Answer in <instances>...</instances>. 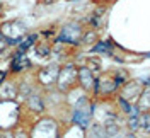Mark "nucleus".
<instances>
[{
	"label": "nucleus",
	"instance_id": "f257e3e1",
	"mask_svg": "<svg viewBox=\"0 0 150 138\" xmlns=\"http://www.w3.org/2000/svg\"><path fill=\"white\" fill-rule=\"evenodd\" d=\"M121 84L116 80V77L112 75V72H101L96 79V91H94L92 97L94 101H109L114 99L118 96Z\"/></svg>",
	"mask_w": 150,
	"mask_h": 138
},
{
	"label": "nucleus",
	"instance_id": "f03ea898",
	"mask_svg": "<svg viewBox=\"0 0 150 138\" xmlns=\"http://www.w3.org/2000/svg\"><path fill=\"white\" fill-rule=\"evenodd\" d=\"M22 118V104L16 99L0 101V130H14Z\"/></svg>",
	"mask_w": 150,
	"mask_h": 138
},
{
	"label": "nucleus",
	"instance_id": "7ed1b4c3",
	"mask_svg": "<svg viewBox=\"0 0 150 138\" xmlns=\"http://www.w3.org/2000/svg\"><path fill=\"white\" fill-rule=\"evenodd\" d=\"M77 85H79V65L74 63V62L60 65V72H58V79H56L55 87L60 92L67 94Z\"/></svg>",
	"mask_w": 150,
	"mask_h": 138
},
{
	"label": "nucleus",
	"instance_id": "20e7f679",
	"mask_svg": "<svg viewBox=\"0 0 150 138\" xmlns=\"http://www.w3.org/2000/svg\"><path fill=\"white\" fill-rule=\"evenodd\" d=\"M58 130H60V125L53 116H41L31 125L29 135L31 137H45V138L62 137V133Z\"/></svg>",
	"mask_w": 150,
	"mask_h": 138
},
{
	"label": "nucleus",
	"instance_id": "39448f33",
	"mask_svg": "<svg viewBox=\"0 0 150 138\" xmlns=\"http://www.w3.org/2000/svg\"><path fill=\"white\" fill-rule=\"evenodd\" d=\"M0 34L5 36L10 43H19L22 38L28 36V26L24 24V21L14 19V21H5L0 24Z\"/></svg>",
	"mask_w": 150,
	"mask_h": 138
},
{
	"label": "nucleus",
	"instance_id": "423d86ee",
	"mask_svg": "<svg viewBox=\"0 0 150 138\" xmlns=\"http://www.w3.org/2000/svg\"><path fill=\"white\" fill-rule=\"evenodd\" d=\"M58 72H60V65L58 63H48L45 67H41L34 74V80L39 89L46 91L56 85V79H58Z\"/></svg>",
	"mask_w": 150,
	"mask_h": 138
},
{
	"label": "nucleus",
	"instance_id": "0eeeda50",
	"mask_svg": "<svg viewBox=\"0 0 150 138\" xmlns=\"http://www.w3.org/2000/svg\"><path fill=\"white\" fill-rule=\"evenodd\" d=\"M84 34V26L80 22H67L63 28L60 29L56 39L63 41L65 45H72V46H79L80 45V39Z\"/></svg>",
	"mask_w": 150,
	"mask_h": 138
},
{
	"label": "nucleus",
	"instance_id": "6e6552de",
	"mask_svg": "<svg viewBox=\"0 0 150 138\" xmlns=\"http://www.w3.org/2000/svg\"><path fill=\"white\" fill-rule=\"evenodd\" d=\"M21 104H22V109H26L29 114H33V116L43 114L45 109H46V99H45V92H43V89L38 87L36 91L31 92L28 97L24 99V102H21Z\"/></svg>",
	"mask_w": 150,
	"mask_h": 138
},
{
	"label": "nucleus",
	"instance_id": "1a4fd4ad",
	"mask_svg": "<svg viewBox=\"0 0 150 138\" xmlns=\"http://www.w3.org/2000/svg\"><path fill=\"white\" fill-rule=\"evenodd\" d=\"M143 85L145 84L142 80H137V79H128L126 82H123L120 85V91H118V96L128 101L130 104H137L138 97H140L142 91H143Z\"/></svg>",
	"mask_w": 150,
	"mask_h": 138
},
{
	"label": "nucleus",
	"instance_id": "9d476101",
	"mask_svg": "<svg viewBox=\"0 0 150 138\" xmlns=\"http://www.w3.org/2000/svg\"><path fill=\"white\" fill-rule=\"evenodd\" d=\"M96 79L97 75L85 65H79V87L84 89L89 96H92L96 91Z\"/></svg>",
	"mask_w": 150,
	"mask_h": 138
},
{
	"label": "nucleus",
	"instance_id": "9b49d317",
	"mask_svg": "<svg viewBox=\"0 0 150 138\" xmlns=\"http://www.w3.org/2000/svg\"><path fill=\"white\" fill-rule=\"evenodd\" d=\"M31 68V60H29L26 53H22V51H17L14 58H12V62H10V70L14 72V74H22L24 70H28Z\"/></svg>",
	"mask_w": 150,
	"mask_h": 138
},
{
	"label": "nucleus",
	"instance_id": "f8f14e48",
	"mask_svg": "<svg viewBox=\"0 0 150 138\" xmlns=\"http://www.w3.org/2000/svg\"><path fill=\"white\" fill-rule=\"evenodd\" d=\"M0 99L2 101L17 99V82L16 80H5L0 84Z\"/></svg>",
	"mask_w": 150,
	"mask_h": 138
},
{
	"label": "nucleus",
	"instance_id": "ddd939ff",
	"mask_svg": "<svg viewBox=\"0 0 150 138\" xmlns=\"http://www.w3.org/2000/svg\"><path fill=\"white\" fill-rule=\"evenodd\" d=\"M137 109L138 113H143V111H150V84L143 85V91H142L140 97L137 101Z\"/></svg>",
	"mask_w": 150,
	"mask_h": 138
},
{
	"label": "nucleus",
	"instance_id": "4468645a",
	"mask_svg": "<svg viewBox=\"0 0 150 138\" xmlns=\"http://www.w3.org/2000/svg\"><path fill=\"white\" fill-rule=\"evenodd\" d=\"M85 137H106V131H104V126H103V123L101 121H97V120H92L91 121V125L85 128Z\"/></svg>",
	"mask_w": 150,
	"mask_h": 138
},
{
	"label": "nucleus",
	"instance_id": "2eb2a0df",
	"mask_svg": "<svg viewBox=\"0 0 150 138\" xmlns=\"http://www.w3.org/2000/svg\"><path fill=\"white\" fill-rule=\"evenodd\" d=\"M97 41H99L97 29H94V28L84 29V34H82V39H80V45L82 46H94Z\"/></svg>",
	"mask_w": 150,
	"mask_h": 138
},
{
	"label": "nucleus",
	"instance_id": "dca6fc26",
	"mask_svg": "<svg viewBox=\"0 0 150 138\" xmlns=\"http://www.w3.org/2000/svg\"><path fill=\"white\" fill-rule=\"evenodd\" d=\"M84 65L85 67H89L96 75H99L101 72H103V62H101L99 56H87L85 62H84Z\"/></svg>",
	"mask_w": 150,
	"mask_h": 138
},
{
	"label": "nucleus",
	"instance_id": "f3484780",
	"mask_svg": "<svg viewBox=\"0 0 150 138\" xmlns=\"http://www.w3.org/2000/svg\"><path fill=\"white\" fill-rule=\"evenodd\" d=\"M138 123H140V131L142 133L150 137V111L138 113Z\"/></svg>",
	"mask_w": 150,
	"mask_h": 138
},
{
	"label": "nucleus",
	"instance_id": "a211bd4d",
	"mask_svg": "<svg viewBox=\"0 0 150 138\" xmlns=\"http://www.w3.org/2000/svg\"><path fill=\"white\" fill-rule=\"evenodd\" d=\"M33 50H34L36 55L41 56V58H48V56L51 55V45H48V43H39V45L34 43Z\"/></svg>",
	"mask_w": 150,
	"mask_h": 138
},
{
	"label": "nucleus",
	"instance_id": "6ab92c4d",
	"mask_svg": "<svg viewBox=\"0 0 150 138\" xmlns=\"http://www.w3.org/2000/svg\"><path fill=\"white\" fill-rule=\"evenodd\" d=\"M10 45H12V43H10L9 39H7L5 36H2V34H0V53H5V51L10 48Z\"/></svg>",
	"mask_w": 150,
	"mask_h": 138
},
{
	"label": "nucleus",
	"instance_id": "aec40b11",
	"mask_svg": "<svg viewBox=\"0 0 150 138\" xmlns=\"http://www.w3.org/2000/svg\"><path fill=\"white\" fill-rule=\"evenodd\" d=\"M0 101H2V99H0Z\"/></svg>",
	"mask_w": 150,
	"mask_h": 138
}]
</instances>
